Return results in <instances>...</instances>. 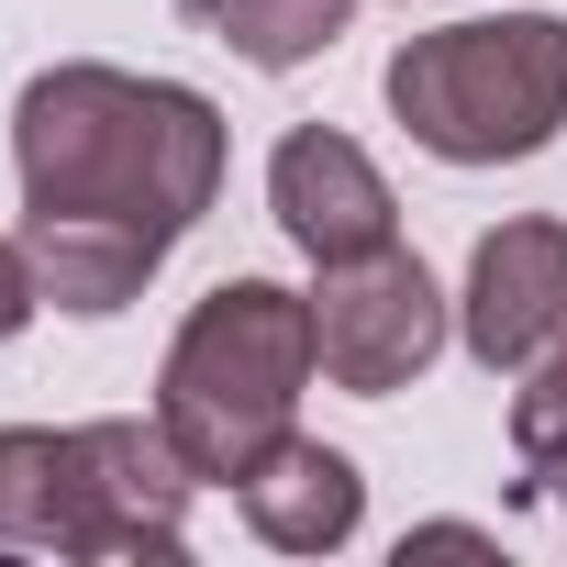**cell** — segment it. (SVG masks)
Returning <instances> with one entry per match:
<instances>
[{
    "label": "cell",
    "instance_id": "11",
    "mask_svg": "<svg viewBox=\"0 0 567 567\" xmlns=\"http://www.w3.org/2000/svg\"><path fill=\"white\" fill-rule=\"evenodd\" d=\"M512 456H523V478H512L523 501H545V489L567 501V334H556V346L523 368V390H512Z\"/></svg>",
    "mask_w": 567,
    "mask_h": 567
},
{
    "label": "cell",
    "instance_id": "7",
    "mask_svg": "<svg viewBox=\"0 0 567 567\" xmlns=\"http://www.w3.org/2000/svg\"><path fill=\"white\" fill-rule=\"evenodd\" d=\"M267 212H278V234H290L312 267H346V256L401 245V200H390L379 156H368L357 134H334V123H290V134H278V156H267Z\"/></svg>",
    "mask_w": 567,
    "mask_h": 567
},
{
    "label": "cell",
    "instance_id": "1",
    "mask_svg": "<svg viewBox=\"0 0 567 567\" xmlns=\"http://www.w3.org/2000/svg\"><path fill=\"white\" fill-rule=\"evenodd\" d=\"M12 178H23V256L45 301L112 323L223 200V112L189 79L68 56L12 101Z\"/></svg>",
    "mask_w": 567,
    "mask_h": 567
},
{
    "label": "cell",
    "instance_id": "6",
    "mask_svg": "<svg viewBox=\"0 0 567 567\" xmlns=\"http://www.w3.org/2000/svg\"><path fill=\"white\" fill-rule=\"evenodd\" d=\"M567 334V223L556 212H512L478 234L467 290H456V346L489 379H523L545 346Z\"/></svg>",
    "mask_w": 567,
    "mask_h": 567
},
{
    "label": "cell",
    "instance_id": "10",
    "mask_svg": "<svg viewBox=\"0 0 567 567\" xmlns=\"http://www.w3.org/2000/svg\"><path fill=\"white\" fill-rule=\"evenodd\" d=\"M0 545H68V434L0 423Z\"/></svg>",
    "mask_w": 567,
    "mask_h": 567
},
{
    "label": "cell",
    "instance_id": "12",
    "mask_svg": "<svg viewBox=\"0 0 567 567\" xmlns=\"http://www.w3.org/2000/svg\"><path fill=\"white\" fill-rule=\"evenodd\" d=\"M34 312H45V278H34L23 234H0V346H12V334H23Z\"/></svg>",
    "mask_w": 567,
    "mask_h": 567
},
{
    "label": "cell",
    "instance_id": "5",
    "mask_svg": "<svg viewBox=\"0 0 567 567\" xmlns=\"http://www.w3.org/2000/svg\"><path fill=\"white\" fill-rule=\"evenodd\" d=\"M189 489L200 467L178 456V434L145 412L112 423H68V545L56 556H145L167 567L189 545Z\"/></svg>",
    "mask_w": 567,
    "mask_h": 567
},
{
    "label": "cell",
    "instance_id": "4",
    "mask_svg": "<svg viewBox=\"0 0 567 567\" xmlns=\"http://www.w3.org/2000/svg\"><path fill=\"white\" fill-rule=\"evenodd\" d=\"M456 334V301L434 290V267L412 245H379V256H346V267H312V346H323V379L357 390V401H390L412 390Z\"/></svg>",
    "mask_w": 567,
    "mask_h": 567
},
{
    "label": "cell",
    "instance_id": "2",
    "mask_svg": "<svg viewBox=\"0 0 567 567\" xmlns=\"http://www.w3.org/2000/svg\"><path fill=\"white\" fill-rule=\"evenodd\" d=\"M323 379L312 346V290H278V278H223L212 301H189V323L167 334L156 368V423L178 434V456L234 489L278 434L301 423V390Z\"/></svg>",
    "mask_w": 567,
    "mask_h": 567
},
{
    "label": "cell",
    "instance_id": "3",
    "mask_svg": "<svg viewBox=\"0 0 567 567\" xmlns=\"http://www.w3.org/2000/svg\"><path fill=\"white\" fill-rule=\"evenodd\" d=\"M390 112L445 167H523L567 134V23L556 12H478L434 23L390 56Z\"/></svg>",
    "mask_w": 567,
    "mask_h": 567
},
{
    "label": "cell",
    "instance_id": "8",
    "mask_svg": "<svg viewBox=\"0 0 567 567\" xmlns=\"http://www.w3.org/2000/svg\"><path fill=\"white\" fill-rule=\"evenodd\" d=\"M234 512H245V534L278 545V556H334V545H357V523H368V478H357L346 445H323V434L290 423V434L234 478Z\"/></svg>",
    "mask_w": 567,
    "mask_h": 567
},
{
    "label": "cell",
    "instance_id": "9",
    "mask_svg": "<svg viewBox=\"0 0 567 567\" xmlns=\"http://www.w3.org/2000/svg\"><path fill=\"white\" fill-rule=\"evenodd\" d=\"M189 23H212L245 68H312V56H334L346 45V23H357V0H189Z\"/></svg>",
    "mask_w": 567,
    "mask_h": 567
}]
</instances>
